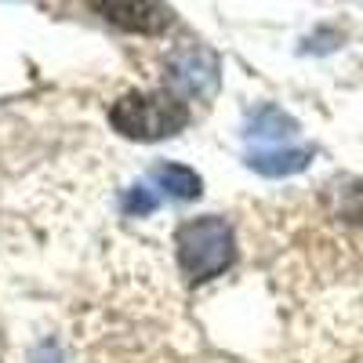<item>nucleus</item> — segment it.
<instances>
[{"instance_id": "6e6552de", "label": "nucleus", "mask_w": 363, "mask_h": 363, "mask_svg": "<svg viewBox=\"0 0 363 363\" xmlns=\"http://www.w3.org/2000/svg\"><path fill=\"white\" fill-rule=\"evenodd\" d=\"M157 207H160V196L149 186H131V193L124 196V211L131 218H142V215H149V211H157Z\"/></svg>"}, {"instance_id": "0eeeda50", "label": "nucleus", "mask_w": 363, "mask_h": 363, "mask_svg": "<svg viewBox=\"0 0 363 363\" xmlns=\"http://www.w3.org/2000/svg\"><path fill=\"white\" fill-rule=\"evenodd\" d=\"M149 178L160 186V193H167L174 200H196L203 193V178L186 164H157L149 171Z\"/></svg>"}, {"instance_id": "20e7f679", "label": "nucleus", "mask_w": 363, "mask_h": 363, "mask_svg": "<svg viewBox=\"0 0 363 363\" xmlns=\"http://www.w3.org/2000/svg\"><path fill=\"white\" fill-rule=\"evenodd\" d=\"M95 11L124 33H142V37H160L164 29L174 26V11L167 4H145V0H106L95 4Z\"/></svg>"}, {"instance_id": "f257e3e1", "label": "nucleus", "mask_w": 363, "mask_h": 363, "mask_svg": "<svg viewBox=\"0 0 363 363\" xmlns=\"http://www.w3.org/2000/svg\"><path fill=\"white\" fill-rule=\"evenodd\" d=\"M189 102L174 91H124L109 106V128L131 142H160L189 124Z\"/></svg>"}, {"instance_id": "423d86ee", "label": "nucleus", "mask_w": 363, "mask_h": 363, "mask_svg": "<svg viewBox=\"0 0 363 363\" xmlns=\"http://www.w3.org/2000/svg\"><path fill=\"white\" fill-rule=\"evenodd\" d=\"M294 131H298V120L291 113H284L280 106H258L244 124L247 138H265V142H284Z\"/></svg>"}, {"instance_id": "39448f33", "label": "nucleus", "mask_w": 363, "mask_h": 363, "mask_svg": "<svg viewBox=\"0 0 363 363\" xmlns=\"http://www.w3.org/2000/svg\"><path fill=\"white\" fill-rule=\"evenodd\" d=\"M313 164V149H284V145H272V149H255L247 153V167L265 174V178H287L298 174Z\"/></svg>"}, {"instance_id": "7ed1b4c3", "label": "nucleus", "mask_w": 363, "mask_h": 363, "mask_svg": "<svg viewBox=\"0 0 363 363\" xmlns=\"http://www.w3.org/2000/svg\"><path fill=\"white\" fill-rule=\"evenodd\" d=\"M218 87V58L203 48H178L167 58V91L178 99H196L211 95Z\"/></svg>"}, {"instance_id": "1a4fd4ad", "label": "nucleus", "mask_w": 363, "mask_h": 363, "mask_svg": "<svg viewBox=\"0 0 363 363\" xmlns=\"http://www.w3.org/2000/svg\"><path fill=\"white\" fill-rule=\"evenodd\" d=\"M37 363H62V352H58L55 345H44V349L37 352Z\"/></svg>"}, {"instance_id": "f03ea898", "label": "nucleus", "mask_w": 363, "mask_h": 363, "mask_svg": "<svg viewBox=\"0 0 363 363\" xmlns=\"http://www.w3.org/2000/svg\"><path fill=\"white\" fill-rule=\"evenodd\" d=\"M174 247H178V265L189 284L215 280L222 272H229L236 262L233 225L218 215H200V218H189L186 225H178Z\"/></svg>"}]
</instances>
